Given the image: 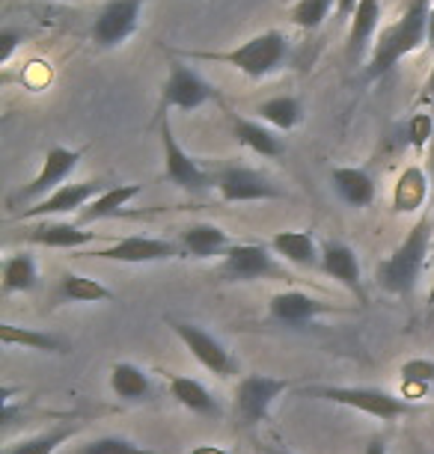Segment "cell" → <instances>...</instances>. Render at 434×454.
<instances>
[{"mask_svg": "<svg viewBox=\"0 0 434 454\" xmlns=\"http://www.w3.org/2000/svg\"><path fill=\"white\" fill-rule=\"evenodd\" d=\"M39 286V268L30 253H15L4 262V277H0V294H24Z\"/></svg>", "mask_w": 434, "mask_h": 454, "instance_id": "obj_28", "label": "cell"}, {"mask_svg": "<svg viewBox=\"0 0 434 454\" xmlns=\"http://www.w3.org/2000/svg\"><path fill=\"white\" fill-rule=\"evenodd\" d=\"M81 155H83L81 149H66V145H54V149H48L45 160H42V169L33 176L30 184H24L12 193L10 205L12 208H21V205H28L30 208V205L42 202L45 196L54 193L57 187H63L66 178L78 169Z\"/></svg>", "mask_w": 434, "mask_h": 454, "instance_id": "obj_5", "label": "cell"}, {"mask_svg": "<svg viewBox=\"0 0 434 454\" xmlns=\"http://www.w3.org/2000/svg\"><path fill=\"white\" fill-rule=\"evenodd\" d=\"M381 27V0H360L348 21V63H357Z\"/></svg>", "mask_w": 434, "mask_h": 454, "instance_id": "obj_19", "label": "cell"}, {"mask_svg": "<svg viewBox=\"0 0 434 454\" xmlns=\"http://www.w3.org/2000/svg\"><path fill=\"white\" fill-rule=\"evenodd\" d=\"M72 454H167V451L146 449V445H138L134 440H125V436H96V440L78 445Z\"/></svg>", "mask_w": 434, "mask_h": 454, "instance_id": "obj_33", "label": "cell"}, {"mask_svg": "<svg viewBox=\"0 0 434 454\" xmlns=\"http://www.w3.org/2000/svg\"><path fill=\"white\" fill-rule=\"evenodd\" d=\"M268 247L280 255V259H286L288 264H297V268H316V264H321V250L316 247L312 232H306V229L277 232L268 241Z\"/></svg>", "mask_w": 434, "mask_h": 454, "instance_id": "obj_21", "label": "cell"}, {"mask_svg": "<svg viewBox=\"0 0 434 454\" xmlns=\"http://www.w3.org/2000/svg\"><path fill=\"white\" fill-rule=\"evenodd\" d=\"M434 137V119L431 114H416L411 122H407V143H411L414 152H425Z\"/></svg>", "mask_w": 434, "mask_h": 454, "instance_id": "obj_35", "label": "cell"}, {"mask_svg": "<svg viewBox=\"0 0 434 454\" xmlns=\"http://www.w3.org/2000/svg\"><path fill=\"white\" fill-rule=\"evenodd\" d=\"M161 152H164L167 182H173L176 187H182V191H188V193H202L215 184V178H211L206 169H202L197 160L182 149V143L176 140L170 119L161 122Z\"/></svg>", "mask_w": 434, "mask_h": 454, "instance_id": "obj_10", "label": "cell"}, {"mask_svg": "<svg viewBox=\"0 0 434 454\" xmlns=\"http://www.w3.org/2000/svg\"><path fill=\"white\" fill-rule=\"evenodd\" d=\"M101 191H105L101 182L63 184V187H57L51 196H45L42 202L30 205V208H24V211H15V220H48V217H59V214L83 211Z\"/></svg>", "mask_w": 434, "mask_h": 454, "instance_id": "obj_14", "label": "cell"}, {"mask_svg": "<svg viewBox=\"0 0 434 454\" xmlns=\"http://www.w3.org/2000/svg\"><path fill=\"white\" fill-rule=\"evenodd\" d=\"M334 306L325 303V300L306 294V291H277L268 303V318L277 324V327H288V330H301L306 324H312L319 315L330 312Z\"/></svg>", "mask_w": 434, "mask_h": 454, "instance_id": "obj_15", "label": "cell"}, {"mask_svg": "<svg viewBox=\"0 0 434 454\" xmlns=\"http://www.w3.org/2000/svg\"><path fill=\"white\" fill-rule=\"evenodd\" d=\"M178 247H182V255H191V259H211V255H226L233 241L215 223H193L178 232Z\"/></svg>", "mask_w": 434, "mask_h": 454, "instance_id": "obj_18", "label": "cell"}, {"mask_svg": "<svg viewBox=\"0 0 434 454\" xmlns=\"http://www.w3.org/2000/svg\"><path fill=\"white\" fill-rule=\"evenodd\" d=\"M143 0H110L105 4V10L99 12L96 24H92V39L101 48H119L125 45L140 21Z\"/></svg>", "mask_w": 434, "mask_h": 454, "instance_id": "obj_13", "label": "cell"}, {"mask_svg": "<svg viewBox=\"0 0 434 454\" xmlns=\"http://www.w3.org/2000/svg\"><path fill=\"white\" fill-rule=\"evenodd\" d=\"M167 383H170V395L178 401V407L191 410V413H197V416H206V419L224 416V407L217 404V398L211 395L200 380L185 377V374H170Z\"/></svg>", "mask_w": 434, "mask_h": 454, "instance_id": "obj_20", "label": "cell"}, {"mask_svg": "<svg viewBox=\"0 0 434 454\" xmlns=\"http://www.w3.org/2000/svg\"><path fill=\"white\" fill-rule=\"evenodd\" d=\"M398 374H402V398L414 404V401L422 398L434 383V359H422V356L407 359Z\"/></svg>", "mask_w": 434, "mask_h": 454, "instance_id": "obj_32", "label": "cell"}, {"mask_svg": "<svg viewBox=\"0 0 434 454\" xmlns=\"http://www.w3.org/2000/svg\"><path fill=\"white\" fill-rule=\"evenodd\" d=\"M217 193L224 202H268V200H283L286 191L280 187L274 178L259 173L253 167L229 164L215 176Z\"/></svg>", "mask_w": 434, "mask_h": 454, "instance_id": "obj_7", "label": "cell"}, {"mask_svg": "<svg viewBox=\"0 0 434 454\" xmlns=\"http://www.w3.org/2000/svg\"><path fill=\"white\" fill-rule=\"evenodd\" d=\"M330 10H334V0H295L292 24H297L301 30H319Z\"/></svg>", "mask_w": 434, "mask_h": 454, "instance_id": "obj_34", "label": "cell"}, {"mask_svg": "<svg viewBox=\"0 0 434 454\" xmlns=\"http://www.w3.org/2000/svg\"><path fill=\"white\" fill-rule=\"evenodd\" d=\"M19 42H21V36L15 30L0 33V63H10V57H12V51L19 48Z\"/></svg>", "mask_w": 434, "mask_h": 454, "instance_id": "obj_36", "label": "cell"}, {"mask_svg": "<svg viewBox=\"0 0 434 454\" xmlns=\"http://www.w3.org/2000/svg\"><path fill=\"white\" fill-rule=\"evenodd\" d=\"M233 137L244 149L256 152L262 158H280L286 152L283 140H280L271 128H265L262 122H253V119H244V116H233Z\"/></svg>", "mask_w": 434, "mask_h": 454, "instance_id": "obj_23", "label": "cell"}, {"mask_svg": "<svg viewBox=\"0 0 434 454\" xmlns=\"http://www.w3.org/2000/svg\"><path fill=\"white\" fill-rule=\"evenodd\" d=\"M434 250V229L429 217H420L414 223V229L407 232V238L396 247L393 253L387 255L384 262L375 268V279L378 286L387 291V294L396 297H411L416 282H420V273L425 268V259Z\"/></svg>", "mask_w": 434, "mask_h": 454, "instance_id": "obj_2", "label": "cell"}, {"mask_svg": "<svg viewBox=\"0 0 434 454\" xmlns=\"http://www.w3.org/2000/svg\"><path fill=\"white\" fill-rule=\"evenodd\" d=\"M191 454H229V451L220 449V445H197V449H191Z\"/></svg>", "mask_w": 434, "mask_h": 454, "instance_id": "obj_39", "label": "cell"}, {"mask_svg": "<svg viewBox=\"0 0 434 454\" xmlns=\"http://www.w3.org/2000/svg\"><path fill=\"white\" fill-rule=\"evenodd\" d=\"M265 454H288V451H283V449H268Z\"/></svg>", "mask_w": 434, "mask_h": 454, "instance_id": "obj_44", "label": "cell"}, {"mask_svg": "<svg viewBox=\"0 0 434 454\" xmlns=\"http://www.w3.org/2000/svg\"><path fill=\"white\" fill-rule=\"evenodd\" d=\"M217 98V90L209 81H202L193 68L185 63H170L167 83L161 90V107H178V110H197L206 101Z\"/></svg>", "mask_w": 434, "mask_h": 454, "instance_id": "obj_12", "label": "cell"}, {"mask_svg": "<svg viewBox=\"0 0 434 454\" xmlns=\"http://www.w3.org/2000/svg\"><path fill=\"white\" fill-rule=\"evenodd\" d=\"M330 184L339 193V200L351 208H369L375 202V182L360 167H336L330 169Z\"/></svg>", "mask_w": 434, "mask_h": 454, "instance_id": "obj_22", "label": "cell"}, {"mask_svg": "<svg viewBox=\"0 0 434 454\" xmlns=\"http://www.w3.org/2000/svg\"><path fill=\"white\" fill-rule=\"evenodd\" d=\"M321 270H325L330 279H336L339 286H345L360 303H366L360 262H357V253L348 244H343V241L321 244Z\"/></svg>", "mask_w": 434, "mask_h": 454, "instance_id": "obj_16", "label": "cell"}, {"mask_svg": "<svg viewBox=\"0 0 434 454\" xmlns=\"http://www.w3.org/2000/svg\"><path fill=\"white\" fill-rule=\"evenodd\" d=\"M288 389L283 377L271 374H247L238 380L235 389V413L244 425H259L271 416V407L277 404V398Z\"/></svg>", "mask_w": 434, "mask_h": 454, "instance_id": "obj_9", "label": "cell"}, {"mask_svg": "<svg viewBox=\"0 0 434 454\" xmlns=\"http://www.w3.org/2000/svg\"><path fill=\"white\" fill-rule=\"evenodd\" d=\"M360 0H336V21H351Z\"/></svg>", "mask_w": 434, "mask_h": 454, "instance_id": "obj_37", "label": "cell"}, {"mask_svg": "<svg viewBox=\"0 0 434 454\" xmlns=\"http://www.w3.org/2000/svg\"><path fill=\"white\" fill-rule=\"evenodd\" d=\"M256 114L262 116V122H268L277 131H292V128L304 119V105L295 96H277L262 101Z\"/></svg>", "mask_w": 434, "mask_h": 454, "instance_id": "obj_30", "label": "cell"}, {"mask_svg": "<svg viewBox=\"0 0 434 454\" xmlns=\"http://www.w3.org/2000/svg\"><path fill=\"white\" fill-rule=\"evenodd\" d=\"M110 389L122 401H149L152 398V380L140 365L134 363H114L110 368Z\"/></svg>", "mask_w": 434, "mask_h": 454, "instance_id": "obj_27", "label": "cell"}, {"mask_svg": "<svg viewBox=\"0 0 434 454\" xmlns=\"http://www.w3.org/2000/svg\"><path fill=\"white\" fill-rule=\"evenodd\" d=\"M431 253H434V250H431Z\"/></svg>", "mask_w": 434, "mask_h": 454, "instance_id": "obj_45", "label": "cell"}, {"mask_svg": "<svg viewBox=\"0 0 434 454\" xmlns=\"http://www.w3.org/2000/svg\"><path fill=\"white\" fill-rule=\"evenodd\" d=\"M75 434H78V425H59V427H51L45 434L28 436V440L10 445V449H4V454H54L59 445L69 442Z\"/></svg>", "mask_w": 434, "mask_h": 454, "instance_id": "obj_31", "label": "cell"}, {"mask_svg": "<svg viewBox=\"0 0 434 454\" xmlns=\"http://www.w3.org/2000/svg\"><path fill=\"white\" fill-rule=\"evenodd\" d=\"M429 187H431V182H429V176H425V169L420 164L407 167L393 187V211L407 214V211L422 208L425 200H429Z\"/></svg>", "mask_w": 434, "mask_h": 454, "instance_id": "obj_25", "label": "cell"}, {"mask_svg": "<svg viewBox=\"0 0 434 454\" xmlns=\"http://www.w3.org/2000/svg\"><path fill=\"white\" fill-rule=\"evenodd\" d=\"M363 454H387V440L384 436H369V442H366V449H363Z\"/></svg>", "mask_w": 434, "mask_h": 454, "instance_id": "obj_38", "label": "cell"}, {"mask_svg": "<svg viewBox=\"0 0 434 454\" xmlns=\"http://www.w3.org/2000/svg\"><path fill=\"white\" fill-rule=\"evenodd\" d=\"M301 395L357 410V413L381 419V422H396V419L414 416L416 410H420L416 404H411V401H405L402 395H393V392H384L375 387H306L301 389Z\"/></svg>", "mask_w": 434, "mask_h": 454, "instance_id": "obj_4", "label": "cell"}, {"mask_svg": "<svg viewBox=\"0 0 434 454\" xmlns=\"http://www.w3.org/2000/svg\"><path fill=\"white\" fill-rule=\"evenodd\" d=\"M431 205H434V160H431Z\"/></svg>", "mask_w": 434, "mask_h": 454, "instance_id": "obj_42", "label": "cell"}, {"mask_svg": "<svg viewBox=\"0 0 434 454\" xmlns=\"http://www.w3.org/2000/svg\"><path fill=\"white\" fill-rule=\"evenodd\" d=\"M220 277L226 282H259V279H288V273L280 268L271 255L268 244H233L220 264Z\"/></svg>", "mask_w": 434, "mask_h": 454, "instance_id": "obj_6", "label": "cell"}, {"mask_svg": "<svg viewBox=\"0 0 434 454\" xmlns=\"http://www.w3.org/2000/svg\"><path fill=\"white\" fill-rule=\"evenodd\" d=\"M96 259L105 262H122V264H152V262H170L182 255L178 241H167V238L152 235H129L122 241H114L105 250L92 253Z\"/></svg>", "mask_w": 434, "mask_h": 454, "instance_id": "obj_11", "label": "cell"}, {"mask_svg": "<svg viewBox=\"0 0 434 454\" xmlns=\"http://www.w3.org/2000/svg\"><path fill=\"white\" fill-rule=\"evenodd\" d=\"M0 341L6 348H28L39 350V354H69V345L59 336H54V333L15 327V324H0Z\"/></svg>", "mask_w": 434, "mask_h": 454, "instance_id": "obj_24", "label": "cell"}, {"mask_svg": "<svg viewBox=\"0 0 434 454\" xmlns=\"http://www.w3.org/2000/svg\"><path fill=\"white\" fill-rule=\"evenodd\" d=\"M143 193V184H114V187H105L96 200H92L87 208L81 211V220L83 223H96V220H105V217H114L125 208L129 202H134L138 196Z\"/></svg>", "mask_w": 434, "mask_h": 454, "instance_id": "obj_26", "label": "cell"}, {"mask_svg": "<svg viewBox=\"0 0 434 454\" xmlns=\"http://www.w3.org/2000/svg\"><path fill=\"white\" fill-rule=\"evenodd\" d=\"M24 238L36 247H54V250H81L96 241V232H87V229L75 226V223H63V220H42L36 226L24 229Z\"/></svg>", "mask_w": 434, "mask_h": 454, "instance_id": "obj_17", "label": "cell"}, {"mask_svg": "<svg viewBox=\"0 0 434 454\" xmlns=\"http://www.w3.org/2000/svg\"><path fill=\"white\" fill-rule=\"evenodd\" d=\"M191 57L211 59V63H226V66H233L235 72L247 74L250 81H262V78H268V74H274L277 68H283L286 57H288V39L280 30H265L233 51L191 54Z\"/></svg>", "mask_w": 434, "mask_h": 454, "instance_id": "obj_3", "label": "cell"}, {"mask_svg": "<svg viewBox=\"0 0 434 454\" xmlns=\"http://www.w3.org/2000/svg\"><path fill=\"white\" fill-rule=\"evenodd\" d=\"M167 327L173 330V336L191 350V356L197 359L206 372H211L215 377H233L238 372V363L233 359V354H229L224 348V341H217L209 330H202L191 321H178V318H167Z\"/></svg>", "mask_w": 434, "mask_h": 454, "instance_id": "obj_8", "label": "cell"}, {"mask_svg": "<svg viewBox=\"0 0 434 454\" xmlns=\"http://www.w3.org/2000/svg\"><path fill=\"white\" fill-rule=\"evenodd\" d=\"M422 98H429V101H434V68H431L429 81H425V87H422Z\"/></svg>", "mask_w": 434, "mask_h": 454, "instance_id": "obj_40", "label": "cell"}, {"mask_svg": "<svg viewBox=\"0 0 434 454\" xmlns=\"http://www.w3.org/2000/svg\"><path fill=\"white\" fill-rule=\"evenodd\" d=\"M429 15H431V0H411L405 6L402 15L378 33V39L372 42L369 66H366V78L381 81L384 74L393 72V66L405 54H411L429 39Z\"/></svg>", "mask_w": 434, "mask_h": 454, "instance_id": "obj_1", "label": "cell"}, {"mask_svg": "<svg viewBox=\"0 0 434 454\" xmlns=\"http://www.w3.org/2000/svg\"><path fill=\"white\" fill-rule=\"evenodd\" d=\"M429 42H434V6H431V15H429Z\"/></svg>", "mask_w": 434, "mask_h": 454, "instance_id": "obj_41", "label": "cell"}, {"mask_svg": "<svg viewBox=\"0 0 434 454\" xmlns=\"http://www.w3.org/2000/svg\"><path fill=\"white\" fill-rule=\"evenodd\" d=\"M429 306H434V282H431V291H429Z\"/></svg>", "mask_w": 434, "mask_h": 454, "instance_id": "obj_43", "label": "cell"}, {"mask_svg": "<svg viewBox=\"0 0 434 454\" xmlns=\"http://www.w3.org/2000/svg\"><path fill=\"white\" fill-rule=\"evenodd\" d=\"M59 297L72 303H114V291L101 286L99 279L81 277V273H63L59 279Z\"/></svg>", "mask_w": 434, "mask_h": 454, "instance_id": "obj_29", "label": "cell"}]
</instances>
